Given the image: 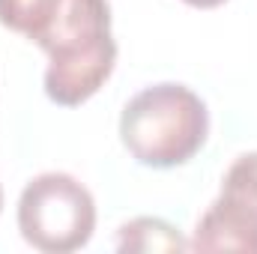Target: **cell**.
Masks as SVG:
<instances>
[{"label":"cell","instance_id":"cell-7","mask_svg":"<svg viewBox=\"0 0 257 254\" xmlns=\"http://www.w3.org/2000/svg\"><path fill=\"white\" fill-rule=\"evenodd\" d=\"M183 3H189L194 9H215V6H221V3H227V0H183Z\"/></svg>","mask_w":257,"mask_h":254},{"label":"cell","instance_id":"cell-6","mask_svg":"<svg viewBox=\"0 0 257 254\" xmlns=\"http://www.w3.org/2000/svg\"><path fill=\"white\" fill-rule=\"evenodd\" d=\"M60 3L63 0H0V24L36 42L57 15Z\"/></svg>","mask_w":257,"mask_h":254},{"label":"cell","instance_id":"cell-3","mask_svg":"<svg viewBox=\"0 0 257 254\" xmlns=\"http://www.w3.org/2000/svg\"><path fill=\"white\" fill-rule=\"evenodd\" d=\"M18 230L36 251H78L96 230V200L72 174H39L18 197Z\"/></svg>","mask_w":257,"mask_h":254},{"label":"cell","instance_id":"cell-5","mask_svg":"<svg viewBox=\"0 0 257 254\" xmlns=\"http://www.w3.org/2000/svg\"><path fill=\"white\" fill-rule=\"evenodd\" d=\"M120 251H141V254H153V251H183L189 248V242L180 236V230L162 218H132L120 227V239H117Z\"/></svg>","mask_w":257,"mask_h":254},{"label":"cell","instance_id":"cell-2","mask_svg":"<svg viewBox=\"0 0 257 254\" xmlns=\"http://www.w3.org/2000/svg\"><path fill=\"white\" fill-rule=\"evenodd\" d=\"M209 135V111L186 84H153L128 99L120 138L128 156L147 168H177L200 153Z\"/></svg>","mask_w":257,"mask_h":254},{"label":"cell","instance_id":"cell-4","mask_svg":"<svg viewBox=\"0 0 257 254\" xmlns=\"http://www.w3.org/2000/svg\"><path fill=\"white\" fill-rule=\"evenodd\" d=\"M192 251L257 254V153L239 156L194 227Z\"/></svg>","mask_w":257,"mask_h":254},{"label":"cell","instance_id":"cell-1","mask_svg":"<svg viewBox=\"0 0 257 254\" xmlns=\"http://www.w3.org/2000/svg\"><path fill=\"white\" fill-rule=\"evenodd\" d=\"M36 45L48 54L45 96L63 108L84 105L117 63L108 0H63Z\"/></svg>","mask_w":257,"mask_h":254},{"label":"cell","instance_id":"cell-8","mask_svg":"<svg viewBox=\"0 0 257 254\" xmlns=\"http://www.w3.org/2000/svg\"><path fill=\"white\" fill-rule=\"evenodd\" d=\"M0 206H3V189H0Z\"/></svg>","mask_w":257,"mask_h":254}]
</instances>
